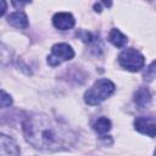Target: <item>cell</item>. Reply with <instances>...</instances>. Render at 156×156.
Listing matches in <instances>:
<instances>
[{
  "mask_svg": "<svg viewBox=\"0 0 156 156\" xmlns=\"http://www.w3.org/2000/svg\"><path fill=\"white\" fill-rule=\"evenodd\" d=\"M24 139L41 151H62L71 149L77 141V134L65 123L45 113H34L22 122Z\"/></svg>",
  "mask_w": 156,
  "mask_h": 156,
  "instance_id": "obj_1",
  "label": "cell"
},
{
  "mask_svg": "<svg viewBox=\"0 0 156 156\" xmlns=\"http://www.w3.org/2000/svg\"><path fill=\"white\" fill-rule=\"evenodd\" d=\"M115 84L107 79L101 78L98 79L84 94V101L88 105H99L102 101H105L107 98H110L115 93Z\"/></svg>",
  "mask_w": 156,
  "mask_h": 156,
  "instance_id": "obj_2",
  "label": "cell"
},
{
  "mask_svg": "<svg viewBox=\"0 0 156 156\" xmlns=\"http://www.w3.org/2000/svg\"><path fill=\"white\" fill-rule=\"evenodd\" d=\"M118 62L124 69L130 72H138L144 67L145 57L138 50L133 48H128V49H124L118 55Z\"/></svg>",
  "mask_w": 156,
  "mask_h": 156,
  "instance_id": "obj_3",
  "label": "cell"
},
{
  "mask_svg": "<svg viewBox=\"0 0 156 156\" xmlns=\"http://www.w3.org/2000/svg\"><path fill=\"white\" fill-rule=\"evenodd\" d=\"M73 56H74V51L68 44L58 43L51 48V52L48 56V63L49 66L55 67V66L61 65L65 61L73 58Z\"/></svg>",
  "mask_w": 156,
  "mask_h": 156,
  "instance_id": "obj_4",
  "label": "cell"
},
{
  "mask_svg": "<svg viewBox=\"0 0 156 156\" xmlns=\"http://www.w3.org/2000/svg\"><path fill=\"white\" fill-rule=\"evenodd\" d=\"M134 128L147 136H156V119L152 117H138L134 121Z\"/></svg>",
  "mask_w": 156,
  "mask_h": 156,
  "instance_id": "obj_5",
  "label": "cell"
},
{
  "mask_svg": "<svg viewBox=\"0 0 156 156\" xmlns=\"http://www.w3.org/2000/svg\"><path fill=\"white\" fill-rule=\"evenodd\" d=\"M21 150L15 139L5 134L0 135V156H20Z\"/></svg>",
  "mask_w": 156,
  "mask_h": 156,
  "instance_id": "obj_6",
  "label": "cell"
},
{
  "mask_svg": "<svg viewBox=\"0 0 156 156\" xmlns=\"http://www.w3.org/2000/svg\"><path fill=\"white\" fill-rule=\"evenodd\" d=\"M74 17L68 12H57L52 17V24L60 30L71 29L74 26Z\"/></svg>",
  "mask_w": 156,
  "mask_h": 156,
  "instance_id": "obj_7",
  "label": "cell"
},
{
  "mask_svg": "<svg viewBox=\"0 0 156 156\" xmlns=\"http://www.w3.org/2000/svg\"><path fill=\"white\" fill-rule=\"evenodd\" d=\"M7 22L18 29H26L28 27V17L23 11H15L7 17Z\"/></svg>",
  "mask_w": 156,
  "mask_h": 156,
  "instance_id": "obj_8",
  "label": "cell"
},
{
  "mask_svg": "<svg viewBox=\"0 0 156 156\" xmlns=\"http://www.w3.org/2000/svg\"><path fill=\"white\" fill-rule=\"evenodd\" d=\"M134 101H135V104H136L139 107H141V108L149 106L150 102H151V94H150L149 89L145 88V87H140V88L136 90L135 95H134Z\"/></svg>",
  "mask_w": 156,
  "mask_h": 156,
  "instance_id": "obj_9",
  "label": "cell"
},
{
  "mask_svg": "<svg viewBox=\"0 0 156 156\" xmlns=\"http://www.w3.org/2000/svg\"><path fill=\"white\" fill-rule=\"evenodd\" d=\"M108 40H110L116 48H123V46L127 44V41H128L127 37H126L121 30H118L117 28H112V29H111V32H110V34H108Z\"/></svg>",
  "mask_w": 156,
  "mask_h": 156,
  "instance_id": "obj_10",
  "label": "cell"
},
{
  "mask_svg": "<svg viewBox=\"0 0 156 156\" xmlns=\"http://www.w3.org/2000/svg\"><path fill=\"white\" fill-rule=\"evenodd\" d=\"M93 129L98 134L104 135L111 129V121L107 117H99L93 122Z\"/></svg>",
  "mask_w": 156,
  "mask_h": 156,
  "instance_id": "obj_11",
  "label": "cell"
},
{
  "mask_svg": "<svg viewBox=\"0 0 156 156\" xmlns=\"http://www.w3.org/2000/svg\"><path fill=\"white\" fill-rule=\"evenodd\" d=\"M143 76H144V79L145 80H152L156 77V61L151 62L147 66V68L144 71V74Z\"/></svg>",
  "mask_w": 156,
  "mask_h": 156,
  "instance_id": "obj_12",
  "label": "cell"
},
{
  "mask_svg": "<svg viewBox=\"0 0 156 156\" xmlns=\"http://www.w3.org/2000/svg\"><path fill=\"white\" fill-rule=\"evenodd\" d=\"M10 105H12V98L5 90H1V107H9Z\"/></svg>",
  "mask_w": 156,
  "mask_h": 156,
  "instance_id": "obj_13",
  "label": "cell"
},
{
  "mask_svg": "<svg viewBox=\"0 0 156 156\" xmlns=\"http://www.w3.org/2000/svg\"><path fill=\"white\" fill-rule=\"evenodd\" d=\"M77 37H79L83 41H85V43H90L91 40H93V37H91V34L89 33V32H85V30H79V32H77Z\"/></svg>",
  "mask_w": 156,
  "mask_h": 156,
  "instance_id": "obj_14",
  "label": "cell"
},
{
  "mask_svg": "<svg viewBox=\"0 0 156 156\" xmlns=\"http://www.w3.org/2000/svg\"><path fill=\"white\" fill-rule=\"evenodd\" d=\"M1 5H2V9H1V13H0V15L2 16V15L5 13V11H6V2H5V1H1Z\"/></svg>",
  "mask_w": 156,
  "mask_h": 156,
  "instance_id": "obj_15",
  "label": "cell"
},
{
  "mask_svg": "<svg viewBox=\"0 0 156 156\" xmlns=\"http://www.w3.org/2000/svg\"><path fill=\"white\" fill-rule=\"evenodd\" d=\"M27 4H28V2H12L13 6H20V7H21V6H24V5H27Z\"/></svg>",
  "mask_w": 156,
  "mask_h": 156,
  "instance_id": "obj_16",
  "label": "cell"
},
{
  "mask_svg": "<svg viewBox=\"0 0 156 156\" xmlns=\"http://www.w3.org/2000/svg\"><path fill=\"white\" fill-rule=\"evenodd\" d=\"M154 156H156V149H155V152H154Z\"/></svg>",
  "mask_w": 156,
  "mask_h": 156,
  "instance_id": "obj_17",
  "label": "cell"
}]
</instances>
